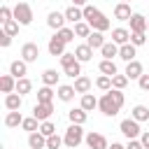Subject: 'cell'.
Wrapping results in <instances>:
<instances>
[{"label": "cell", "mask_w": 149, "mask_h": 149, "mask_svg": "<svg viewBox=\"0 0 149 149\" xmlns=\"http://www.w3.org/2000/svg\"><path fill=\"white\" fill-rule=\"evenodd\" d=\"M121 2H130V0H121Z\"/></svg>", "instance_id": "obj_51"}, {"label": "cell", "mask_w": 149, "mask_h": 149, "mask_svg": "<svg viewBox=\"0 0 149 149\" xmlns=\"http://www.w3.org/2000/svg\"><path fill=\"white\" fill-rule=\"evenodd\" d=\"M61 144H65L61 135H51V137H47V149H61Z\"/></svg>", "instance_id": "obj_42"}, {"label": "cell", "mask_w": 149, "mask_h": 149, "mask_svg": "<svg viewBox=\"0 0 149 149\" xmlns=\"http://www.w3.org/2000/svg\"><path fill=\"white\" fill-rule=\"evenodd\" d=\"M42 2H47V0H42Z\"/></svg>", "instance_id": "obj_52"}, {"label": "cell", "mask_w": 149, "mask_h": 149, "mask_svg": "<svg viewBox=\"0 0 149 149\" xmlns=\"http://www.w3.org/2000/svg\"><path fill=\"white\" fill-rule=\"evenodd\" d=\"M147 30H149V26H147Z\"/></svg>", "instance_id": "obj_53"}, {"label": "cell", "mask_w": 149, "mask_h": 149, "mask_svg": "<svg viewBox=\"0 0 149 149\" xmlns=\"http://www.w3.org/2000/svg\"><path fill=\"white\" fill-rule=\"evenodd\" d=\"M0 91L2 93H14L16 91V79L12 74H2L0 77Z\"/></svg>", "instance_id": "obj_24"}, {"label": "cell", "mask_w": 149, "mask_h": 149, "mask_svg": "<svg viewBox=\"0 0 149 149\" xmlns=\"http://www.w3.org/2000/svg\"><path fill=\"white\" fill-rule=\"evenodd\" d=\"M21 128H23V130H28V135H30V133H37V130H40V126H37V119H35V116H28V119H23Z\"/></svg>", "instance_id": "obj_38"}, {"label": "cell", "mask_w": 149, "mask_h": 149, "mask_svg": "<svg viewBox=\"0 0 149 149\" xmlns=\"http://www.w3.org/2000/svg\"><path fill=\"white\" fill-rule=\"evenodd\" d=\"M95 86L100 88V91H112V77H107V74H100L98 79H95Z\"/></svg>", "instance_id": "obj_37"}, {"label": "cell", "mask_w": 149, "mask_h": 149, "mask_svg": "<svg viewBox=\"0 0 149 149\" xmlns=\"http://www.w3.org/2000/svg\"><path fill=\"white\" fill-rule=\"evenodd\" d=\"M130 116H133L135 121H149V107H144V105H135L133 112H130Z\"/></svg>", "instance_id": "obj_31"}, {"label": "cell", "mask_w": 149, "mask_h": 149, "mask_svg": "<svg viewBox=\"0 0 149 149\" xmlns=\"http://www.w3.org/2000/svg\"><path fill=\"white\" fill-rule=\"evenodd\" d=\"M9 74H12L14 79H23V77L28 74V63H26L23 58L12 61V63H9Z\"/></svg>", "instance_id": "obj_9"}, {"label": "cell", "mask_w": 149, "mask_h": 149, "mask_svg": "<svg viewBox=\"0 0 149 149\" xmlns=\"http://www.w3.org/2000/svg\"><path fill=\"white\" fill-rule=\"evenodd\" d=\"M91 84H93V81H91L88 77H84V74H81V77H77V79H74V84H72V86H74V91H77V93H81V95H84V93H88V91H91Z\"/></svg>", "instance_id": "obj_26"}, {"label": "cell", "mask_w": 149, "mask_h": 149, "mask_svg": "<svg viewBox=\"0 0 149 149\" xmlns=\"http://www.w3.org/2000/svg\"><path fill=\"white\" fill-rule=\"evenodd\" d=\"M68 119H70V123L81 126V123H86L88 112H86V109H81V107H74V109H70V112H68Z\"/></svg>", "instance_id": "obj_17"}, {"label": "cell", "mask_w": 149, "mask_h": 149, "mask_svg": "<svg viewBox=\"0 0 149 149\" xmlns=\"http://www.w3.org/2000/svg\"><path fill=\"white\" fill-rule=\"evenodd\" d=\"M74 56H77L79 63H88L93 58V49L88 44H79V47H74Z\"/></svg>", "instance_id": "obj_20"}, {"label": "cell", "mask_w": 149, "mask_h": 149, "mask_svg": "<svg viewBox=\"0 0 149 149\" xmlns=\"http://www.w3.org/2000/svg\"><path fill=\"white\" fill-rule=\"evenodd\" d=\"M128 81H130V79H128L126 74H114V77H112V88H116V91H123Z\"/></svg>", "instance_id": "obj_36"}, {"label": "cell", "mask_w": 149, "mask_h": 149, "mask_svg": "<svg viewBox=\"0 0 149 149\" xmlns=\"http://www.w3.org/2000/svg\"><path fill=\"white\" fill-rule=\"evenodd\" d=\"M47 49H49V54H51V56H58V58H61V56L65 54V42H63V40H58V37L54 35V37L49 40Z\"/></svg>", "instance_id": "obj_16"}, {"label": "cell", "mask_w": 149, "mask_h": 149, "mask_svg": "<svg viewBox=\"0 0 149 149\" xmlns=\"http://www.w3.org/2000/svg\"><path fill=\"white\" fill-rule=\"evenodd\" d=\"M98 70H100V74H107V77L119 74V70H116V63H114V61H100Z\"/></svg>", "instance_id": "obj_27"}, {"label": "cell", "mask_w": 149, "mask_h": 149, "mask_svg": "<svg viewBox=\"0 0 149 149\" xmlns=\"http://www.w3.org/2000/svg\"><path fill=\"white\" fill-rule=\"evenodd\" d=\"M58 79H61V74H58L54 68H49V70H44V72H42V81H44V86H56V84H58Z\"/></svg>", "instance_id": "obj_28"}, {"label": "cell", "mask_w": 149, "mask_h": 149, "mask_svg": "<svg viewBox=\"0 0 149 149\" xmlns=\"http://www.w3.org/2000/svg\"><path fill=\"white\" fill-rule=\"evenodd\" d=\"M128 79H140L142 74H144V68H142V63L140 61H130V63H126V72H123Z\"/></svg>", "instance_id": "obj_12"}, {"label": "cell", "mask_w": 149, "mask_h": 149, "mask_svg": "<svg viewBox=\"0 0 149 149\" xmlns=\"http://www.w3.org/2000/svg\"><path fill=\"white\" fill-rule=\"evenodd\" d=\"M65 149H68V147H65Z\"/></svg>", "instance_id": "obj_54"}, {"label": "cell", "mask_w": 149, "mask_h": 149, "mask_svg": "<svg viewBox=\"0 0 149 149\" xmlns=\"http://www.w3.org/2000/svg\"><path fill=\"white\" fill-rule=\"evenodd\" d=\"M93 33V28L86 23V21H79V23H74V35L77 37H88Z\"/></svg>", "instance_id": "obj_34"}, {"label": "cell", "mask_w": 149, "mask_h": 149, "mask_svg": "<svg viewBox=\"0 0 149 149\" xmlns=\"http://www.w3.org/2000/svg\"><path fill=\"white\" fill-rule=\"evenodd\" d=\"M14 21H19L21 26H30L33 23V7L28 2H16L14 5Z\"/></svg>", "instance_id": "obj_4"}, {"label": "cell", "mask_w": 149, "mask_h": 149, "mask_svg": "<svg viewBox=\"0 0 149 149\" xmlns=\"http://www.w3.org/2000/svg\"><path fill=\"white\" fill-rule=\"evenodd\" d=\"M86 44H88L91 49H102V47H105V37H102V33L93 30V33L86 37Z\"/></svg>", "instance_id": "obj_25"}, {"label": "cell", "mask_w": 149, "mask_h": 149, "mask_svg": "<svg viewBox=\"0 0 149 149\" xmlns=\"http://www.w3.org/2000/svg\"><path fill=\"white\" fill-rule=\"evenodd\" d=\"M28 147L30 149H47V137L37 130V133H30L28 135Z\"/></svg>", "instance_id": "obj_21"}, {"label": "cell", "mask_w": 149, "mask_h": 149, "mask_svg": "<svg viewBox=\"0 0 149 149\" xmlns=\"http://www.w3.org/2000/svg\"><path fill=\"white\" fill-rule=\"evenodd\" d=\"M63 14H65V19H68L70 23H79V21H84V9H81V7L70 5V7H68Z\"/></svg>", "instance_id": "obj_19"}, {"label": "cell", "mask_w": 149, "mask_h": 149, "mask_svg": "<svg viewBox=\"0 0 149 149\" xmlns=\"http://www.w3.org/2000/svg\"><path fill=\"white\" fill-rule=\"evenodd\" d=\"M79 107H81V109H86V112H91V109H95V107H98V98H95L93 93H84V95H81Z\"/></svg>", "instance_id": "obj_29"}, {"label": "cell", "mask_w": 149, "mask_h": 149, "mask_svg": "<svg viewBox=\"0 0 149 149\" xmlns=\"http://www.w3.org/2000/svg\"><path fill=\"white\" fill-rule=\"evenodd\" d=\"M56 37H58V40H63L65 44H70V42H72V40L77 37V35H74V28H68V26H65V28L56 30Z\"/></svg>", "instance_id": "obj_33"}, {"label": "cell", "mask_w": 149, "mask_h": 149, "mask_svg": "<svg viewBox=\"0 0 149 149\" xmlns=\"http://www.w3.org/2000/svg\"><path fill=\"white\" fill-rule=\"evenodd\" d=\"M74 86H70V84H58V100H63V102H70L72 98H74Z\"/></svg>", "instance_id": "obj_22"}, {"label": "cell", "mask_w": 149, "mask_h": 149, "mask_svg": "<svg viewBox=\"0 0 149 149\" xmlns=\"http://www.w3.org/2000/svg\"><path fill=\"white\" fill-rule=\"evenodd\" d=\"M72 5H74V7H81V9H84V7L88 5V2H86V0H72Z\"/></svg>", "instance_id": "obj_49"}, {"label": "cell", "mask_w": 149, "mask_h": 149, "mask_svg": "<svg viewBox=\"0 0 149 149\" xmlns=\"http://www.w3.org/2000/svg\"><path fill=\"white\" fill-rule=\"evenodd\" d=\"M40 133H42L44 137H51V135H56V126H54L51 121H42V123H40Z\"/></svg>", "instance_id": "obj_40"}, {"label": "cell", "mask_w": 149, "mask_h": 149, "mask_svg": "<svg viewBox=\"0 0 149 149\" xmlns=\"http://www.w3.org/2000/svg\"><path fill=\"white\" fill-rule=\"evenodd\" d=\"M109 149H126V147H123V144H119V142H112V147H109Z\"/></svg>", "instance_id": "obj_50"}, {"label": "cell", "mask_w": 149, "mask_h": 149, "mask_svg": "<svg viewBox=\"0 0 149 149\" xmlns=\"http://www.w3.org/2000/svg\"><path fill=\"white\" fill-rule=\"evenodd\" d=\"M21 123H23L21 112H7V116H5V126H7V128H16V126H21Z\"/></svg>", "instance_id": "obj_30"}, {"label": "cell", "mask_w": 149, "mask_h": 149, "mask_svg": "<svg viewBox=\"0 0 149 149\" xmlns=\"http://www.w3.org/2000/svg\"><path fill=\"white\" fill-rule=\"evenodd\" d=\"M84 140H86V135H84L81 126H77V123H70V128H68V130H65V135H63V142H65V147H68V149H74V147H79Z\"/></svg>", "instance_id": "obj_3"}, {"label": "cell", "mask_w": 149, "mask_h": 149, "mask_svg": "<svg viewBox=\"0 0 149 149\" xmlns=\"http://www.w3.org/2000/svg\"><path fill=\"white\" fill-rule=\"evenodd\" d=\"M21 58H23L26 63H35V61L40 58V47H37L35 42H26V44L21 47Z\"/></svg>", "instance_id": "obj_8"}, {"label": "cell", "mask_w": 149, "mask_h": 149, "mask_svg": "<svg viewBox=\"0 0 149 149\" xmlns=\"http://www.w3.org/2000/svg\"><path fill=\"white\" fill-rule=\"evenodd\" d=\"M123 93L121 91H116V88H112V91H107V93H102V98L98 100V109L105 114V116H116L119 112H121V107H123Z\"/></svg>", "instance_id": "obj_1"}, {"label": "cell", "mask_w": 149, "mask_h": 149, "mask_svg": "<svg viewBox=\"0 0 149 149\" xmlns=\"http://www.w3.org/2000/svg\"><path fill=\"white\" fill-rule=\"evenodd\" d=\"M112 42L119 44V47L128 44V42H130V30H128V28H114V30H112Z\"/></svg>", "instance_id": "obj_14"}, {"label": "cell", "mask_w": 149, "mask_h": 149, "mask_svg": "<svg viewBox=\"0 0 149 149\" xmlns=\"http://www.w3.org/2000/svg\"><path fill=\"white\" fill-rule=\"evenodd\" d=\"M12 19H14V9H9V7H0V21L7 23V21H12Z\"/></svg>", "instance_id": "obj_44"}, {"label": "cell", "mask_w": 149, "mask_h": 149, "mask_svg": "<svg viewBox=\"0 0 149 149\" xmlns=\"http://www.w3.org/2000/svg\"><path fill=\"white\" fill-rule=\"evenodd\" d=\"M30 91H33V81H30L28 77L16 79V93H19V95H28Z\"/></svg>", "instance_id": "obj_32"}, {"label": "cell", "mask_w": 149, "mask_h": 149, "mask_svg": "<svg viewBox=\"0 0 149 149\" xmlns=\"http://www.w3.org/2000/svg\"><path fill=\"white\" fill-rule=\"evenodd\" d=\"M21 105H23V95H19L16 91L5 95V107H7L9 112H19V109H21Z\"/></svg>", "instance_id": "obj_13"}, {"label": "cell", "mask_w": 149, "mask_h": 149, "mask_svg": "<svg viewBox=\"0 0 149 149\" xmlns=\"http://www.w3.org/2000/svg\"><path fill=\"white\" fill-rule=\"evenodd\" d=\"M84 21L93 28V30H98V33H105V30H109V19L98 9V7H93V5H86L84 7Z\"/></svg>", "instance_id": "obj_2"}, {"label": "cell", "mask_w": 149, "mask_h": 149, "mask_svg": "<svg viewBox=\"0 0 149 149\" xmlns=\"http://www.w3.org/2000/svg\"><path fill=\"white\" fill-rule=\"evenodd\" d=\"M51 100H54L51 86H42V88L37 91V102H51Z\"/></svg>", "instance_id": "obj_35"}, {"label": "cell", "mask_w": 149, "mask_h": 149, "mask_svg": "<svg viewBox=\"0 0 149 149\" xmlns=\"http://www.w3.org/2000/svg\"><path fill=\"white\" fill-rule=\"evenodd\" d=\"M140 142H142V147H144V149H149V130H144V133L140 135Z\"/></svg>", "instance_id": "obj_48"}, {"label": "cell", "mask_w": 149, "mask_h": 149, "mask_svg": "<svg viewBox=\"0 0 149 149\" xmlns=\"http://www.w3.org/2000/svg\"><path fill=\"white\" fill-rule=\"evenodd\" d=\"M19 26H21V23L12 19V21H7V23H2V30H5L7 35H12V37H14V35L19 33Z\"/></svg>", "instance_id": "obj_41"}, {"label": "cell", "mask_w": 149, "mask_h": 149, "mask_svg": "<svg viewBox=\"0 0 149 149\" xmlns=\"http://www.w3.org/2000/svg\"><path fill=\"white\" fill-rule=\"evenodd\" d=\"M119 130H121L128 140H137V137L142 135V130H140V121H135L133 116H130V119H123V121L119 123Z\"/></svg>", "instance_id": "obj_5"}, {"label": "cell", "mask_w": 149, "mask_h": 149, "mask_svg": "<svg viewBox=\"0 0 149 149\" xmlns=\"http://www.w3.org/2000/svg\"><path fill=\"white\" fill-rule=\"evenodd\" d=\"M65 14H61V12H49L47 14V26L49 28H54V30H61V28H65Z\"/></svg>", "instance_id": "obj_10"}, {"label": "cell", "mask_w": 149, "mask_h": 149, "mask_svg": "<svg viewBox=\"0 0 149 149\" xmlns=\"http://www.w3.org/2000/svg\"><path fill=\"white\" fill-rule=\"evenodd\" d=\"M137 84H140V88H142V91H147V93H149V72H147V74H142V77L137 79Z\"/></svg>", "instance_id": "obj_46"}, {"label": "cell", "mask_w": 149, "mask_h": 149, "mask_svg": "<svg viewBox=\"0 0 149 149\" xmlns=\"http://www.w3.org/2000/svg\"><path fill=\"white\" fill-rule=\"evenodd\" d=\"M54 114V105L51 102H35L33 107V116L42 123V121H49V116Z\"/></svg>", "instance_id": "obj_6"}, {"label": "cell", "mask_w": 149, "mask_h": 149, "mask_svg": "<svg viewBox=\"0 0 149 149\" xmlns=\"http://www.w3.org/2000/svg\"><path fill=\"white\" fill-rule=\"evenodd\" d=\"M144 42H147V35H144V33H130V44L142 47Z\"/></svg>", "instance_id": "obj_43"}, {"label": "cell", "mask_w": 149, "mask_h": 149, "mask_svg": "<svg viewBox=\"0 0 149 149\" xmlns=\"http://www.w3.org/2000/svg\"><path fill=\"white\" fill-rule=\"evenodd\" d=\"M86 147H88V149H109L107 137H105L102 133H95V130H91V133L86 135Z\"/></svg>", "instance_id": "obj_7"}, {"label": "cell", "mask_w": 149, "mask_h": 149, "mask_svg": "<svg viewBox=\"0 0 149 149\" xmlns=\"http://www.w3.org/2000/svg\"><path fill=\"white\" fill-rule=\"evenodd\" d=\"M126 149H144V147H142V142H140V140H128Z\"/></svg>", "instance_id": "obj_47"}, {"label": "cell", "mask_w": 149, "mask_h": 149, "mask_svg": "<svg viewBox=\"0 0 149 149\" xmlns=\"http://www.w3.org/2000/svg\"><path fill=\"white\" fill-rule=\"evenodd\" d=\"M100 54H102V61H114V56H119V44L105 42V47L100 49Z\"/></svg>", "instance_id": "obj_23"}, {"label": "cell", "mask_w": 149, "mask_h": 149, "mask_svg": "<svg viewBox=\"0 0 149 149\" xmlns=\"http://www.w3.org/2000/svg\"><path fill=\"white\" fill-rule=\"evenodd\" d=\"M68 77H72V79H77V77H81V63L77 61V63H72V65H68L65 70H63Z\"/></svg>", "instance_id": "obj_39"}, {"label": "cell", "mask_w": 149, "mask_h": 149, "mask_svg": "<svg viewBox=\"0 0 149 149\" xmlns=\"http://www.w3.org/2000/svg\"><path fill=\"white\" fill-rule=\"evenodd\" d=\"M135 56H137V47H135V44H130V42H128V44L119 47V58H121V61H126V63H130V61H137Z\"/></svg>", "instance_id": "obj_15"}, {"label": "cell", "mask_w": 149, "mask_h": 149, "mask_svg": "<svg viewBox=\"0 0 149 149\" xmlns=\"http://www.w3.org/2000/svg\"><path fill=\"white\" fill-rule=\"evenodd\" d=\"M128 23H130V33H144L149 26V19H144L142 14H133Z\"/></svg>", "instance_id": "obj_11"}, {"label": "cell", "mask_w": 149, "mask_h": 149, "mask_svg": "<svg viewBox=\"0 0 149 149\" xmlns=\"http://www.w3.org/2000/svg\"><path fill=\"white\" fill-rule=\"evenodd\" d=\"M130 16H133V12H130V5H128V2H119V5L114 7V19H119V21H130Z\"/></svg>", "instance_id": "obj_18"}, {"label": "cell", "mask_w": 149, "mask_h": 149, "mask_svg": "<svg viewBox=\"0 0 149 149\" xmlns=\"http://www.w3.org/2000/svg\"><path fill=\"white\" fill-rule=\"evenodd\" d=\"M9 44H12V35H7V33L2 30V33H0V47H2V49H7Z\"/></svg>", "instance_id": "obj_45"}]
</instances>
